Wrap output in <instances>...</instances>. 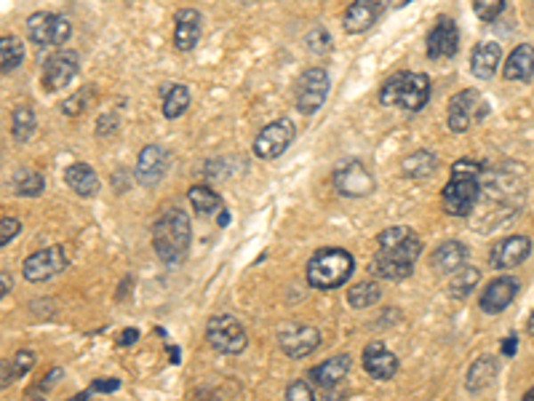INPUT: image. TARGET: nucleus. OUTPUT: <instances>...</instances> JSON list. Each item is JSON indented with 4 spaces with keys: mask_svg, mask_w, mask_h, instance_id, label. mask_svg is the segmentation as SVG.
I'll return each instance as SVG.
<instances>
[{
    "mask_svg": "<svg viewBox=\"0 0 534 401\" xmlns=\"http://www.w3.org/2000/svg\"><path fill=\"white\" fill-rule=\"evenodd\" d=\"M523 200H526V182L518 168H513L510 163L497 166V168L483 166L481 198L473 209V211L481 209V217L473 222V230H478V233L494 230L499 222H505L510 214H515Z\"/></svg>",
    "mask_w": 534,
    "mask_h": 401,
    "instance_id": "obj_1",
    "label": "nucleus"
},
{
    "mask_svg": "<svg viewBox=\"0 0 534 401\" xmlns=\"http://www.w3.org/2000/svg\"><path fill=\"white\" fill-rule=\"evenodd\" d=\"M483 163L473 158H459L451 163V176L441 190V206L449 217H470L481 198Z\"/></svg>",
    "mask_w": 534,
    "mask_h": 401,
    "instance_id": "obj_2",
    "label": "nucleus"
},
{
    "mask_svg": "<svg viewBox=\"0 0 534 401\" xmlns=\"http://www.w3.org/2000/svg\"><path fill=\"white\" fill-rule=\"evenodd\" d=\"M192 243V225L187 211L171 206L152 225V249L163 265H182Z\"/></svg>",
    "mask_w": 534,
    "mask_h": 401,
    "instance_id": "obj_3",
    "label": "nucleus"
},
{
    "mask_svg": "<svg viewBox=\"0 0 534 401\" xmlns=\"http://www.w3.org/2000/svg\"><path fill=\"white\" fill-rule=\"evenodd\" d=\"M430 78L425 72L400 70L392 72L379 86V104L384 107H400L406 112H419L430 99Z\"/></svg>",
    "mask_w": 534,
    "mask_h": 401,
    "instance_id": "obj_4",
    "label": "nucleus"
},
{
    "mask_svg": "<svg viewBox=\"0 0 534 401\" xmlns=\"http://www.w3.org/2000/svg\"><path fill=\"white\" fill-rule=\"evenodd\" d=\"M352 270H355V259L350 251L339 246H323L307 262V283L320 291L339 289L350 281Z\"/></svg>",
    "mask_w": 534,
    "mask_h": 401,
    "instance_id": "obj_5",
    "label": "nucleus"
},
{
    "mask_svg": "<svg viewBox=\"0 0 534 401\" xmlns=\"http://www.w3.org/2000/svg\"><path fill=\"white\" fill-rule=\"evenodd\" d=\"M419 254H422V241L417 238V233H411L400 243L379 246L368 270L382 281H403L414 273Z\"/></svg>",
    "mask_w": 534,
    "mask_h": 401,
    "instance_id": "obj_6",
    "label": "nucleus"
},
{
    "mask_svg": "<svg viewBox=\"0 0 534 401\" xmlns=\"http://www.w3.org/2000/svg\"><path fill=\"white\" fill-rule=\"evenodd\" d=\"M206 342L224 356H238L246 350L248 345V334L240 326L238 318L227 315V313H216L206 321Z\"/></svg>",
    "mask_w": 534,
    "mask_h": 401,
    "instance_id": "obj_7",
    "label": "nucleus"
},
{
    "mask_svg": "<svg viewBox=\"0 0 534 401\" xmlns=\"http://www.w3.org/2000/svg\"><path fill=\"white\" fill-rule=\"evenodd\" d=\"M489 115V104L486 99L475 91V88H462L459 94H454L449 99V110H446V123L454 134H465L473 123H481Z\"/></svg>",
    "mask_w": 534,
    "mask_h": 401,
    "instance_id": "obj_8",
    "label": "nucleus"
},
{
    "mask_svg": "<svg viewBox=\"0 0 534 401\" xmlns=\"http://www.w3.org/2000/svg\"><path fill=\"white\" fill-rule=\"evenodd\" d=\"M331 184L339 195L344 198H366L374 192L376 179L374 174L366 168L363 160L352 158V160H339L331 171Z\"/></svg>",
    "mask_w": 534,
    "mask_h": 401,
    "instance_id": "obj_9",
    "label": "nucleus"
},
{
    "mask_svg": "<svg viewBox=\"0 0 534 401\" xmlns=\"http://www.w3.org/2000/svg\"><path fill=\"white\" fill-rule=\"evenodd\" d=\"M27 35L40 48H56V45H64L69 40L72 24L64 13L37 11L27 19Z\"/></svg>",
    "mask_w": 534,
    "mask_h": 401,
    "instance_id": "obj_10",
    "label": "nucleus"
},
{
    "mask_svg": "<svg viewBox=\"0 0 534 401\" xmlns=\"http://www.w3.org/2000/svg\"><path fill=\"white\" fill-rule=\"evenodd\" d=\"M328 88H331V78L326 72V67H310L299 75L296 80V94H294V102H296V110L302 115H315L326 96H328Z\"/></svg>",
    "mask_w": 534,
    "mask_h": 401,
    "instance_id": "obj_11",
    "label": "nucleus"
},
{
    "mask_svg": "<svg viewBox=\"0 0 534 401\" xmlns=\"http://www.w3.org/2000/svg\"><path fill=\"white\" fill-rule=\"evenodd\" d=\"M294 136H296V128H294V123H291L288 118L270 120V123L256 134V139H254V152H256V158H262V160H275V158H280V155L291 147Z\"/></svg>",
    "mask_w": 534,
    "mask_h": 401,
    "instance_id": "obj_12",
    "label": "nucleus"
},
{
    "mask_svg": "<svg viewBox=\"0 0 534 401\" xmlns=\"http://www.w3.org/2000/svg\"><path fill=\"white\" fill-rule=\"evenodd\" d=\"M61 270H67V254L61 246H45V249H37L32 254L24 257L21 262V273L27 281L32 283H43L53 275H59Z\"/></svg>",
    "mask_w": 534,
    "mask_h": 401,
    "instance_id": "obj_13",
    "label": "nucleus"
},
{
    "mask_svg": "<svg viewBox=\"0 0 534 401\" xmlns=\"http://www.w3.org/2000/svg\"><path fill=\"white\" fill-rule=\"evenodd\" d=\"M77 70H80V56L75 51H56L53 56L45 59L40 83H43V88L48 94L61 91L64 86L72 83V78L77 75Z\"/></svg>",
    "mask_w": 534,
    "mask_h": 401,
    "instance_id": "obj_14",
    "label": "nucleus"
},
{
    "mask_svg": "<svg viewBox=\"0 0 534 401\" xmlns=\"http://www.w3.org/2000/svg\"><path fill=\"white\" fill-rule=\"evenodd\" d=\"M425 51L430 59H451L459 51V27L451 16H438V21L430 27Z\"/></svg>",
    "mask_w": 534,
    "mask_h": 401,
    "instance_id": "obj_15",
    "label": "nucleus"
},
{
    "mask_svg": "<svg viewBox=\"0 0 534 401\" xmlns=\"http://www.w3.org/2000/svg\"><path fill=\"white\" fill-rule=\"evenodd\" d=\"M320 345V331L315 326H304V323H288L286 329L278 331V348L288 356V358H304L310 353H315Z\"/></svg>",
    "mask_w": 534,
    "mask_h": 401,
    "instance_id": "obj_16",
    "label": "nucleus"
},
{
    "mask_svg": "<svg viewBox=\"0 0 534 401\" xmlns=\"http://www.w3.org/2000/svg\"><path fill=\"white\" fill-rule=\"evenodd\" d=\"M531 254V238L529 235H507L499 243H494V249L489 251V265L494 270H510L518 267L529 259Z\"/></svg>",
    "mask_w": 534,
    "mask_h": 401,
    "instance_id": "obj_17",
    "label": "nucleus"
},
{
    "mask_svg": "<svg viewBox=\"0 0 534 401\" xmlns=\"http://www.w3.org/2000/svg\"><path fill=\"white\" fill-rule=\"evenodd\" d=\"M390 0H352L342 16V27L347 35H360L376 24V19L387 11Z\"/></svg>",
    "mask_w": 534,
    "mask_h": 401,
    "instance_id": "obj_18",
    "label": "nucleus"
},
{
    "mask_svg": "<svg viewBox=\"0 0 534 401\" xmlns=\"http://www.w3.org/2000/svg\"><path fill=\"white\" fill-rule=\"evenodd\" d=\"M360 364L366 369V374H371L374 380H392L400 361L392 350H387V345L382 340H371L363 353H360Z\"/></svg>",
    "mask_w": 534,
    "mask_h": 401,
    "instance_id": "obj_19",
    "label": "nucleus"
},
{
    "mask_svg": "<svg viewBox=\"0 0 534 401\" xmlns=\"http://www.w3.org/2000/svg\"><path fill=\"white\" fill-rule=\"evenodd\" d=\"M515 294H518V281L513 275H499V278H494L483 286L478 307L486 315H497L515 299Z\"/></svg>",
    "mask_w": 534,
    "mask_h": 401,
    "instance_id": "obj_20",
    "label": "nucleus"
},
{
    "mask_svg": "<svg viewBox=\"0 0 534 401\" xmlns=\"http://www.w3.org/2000/svg\"><path fill=\"white\" fill-rule=\"evenodd\" d=\"M168 171V150L160 144H147L136 160V182L144 187L158 184Z\"/></svg>",
    "mask_w": 534,
    "mask_h": 401,
    "instance_id": "obj_21",
    "label": "nucleus"
},
{
    "mask_svg": "<svg viewBox=\"0 0 534 401\" xmlns=\"http://www.w3.org/2000/svg\"><path fill=\"white\" fill-rule=\"evenodd\" d=\"M203 32V16L198 8H179L174 13V45L187 53L198 45Z\"/></svg>",
    "mask_w": 534,
    "mask_h": 401,
    "instance_id": "obj_22",
    "label": "nucleus"
},
{
    "mask_svg": "<svg viewBox=\"0 0 534 401\" xmlns=\"http://www.w3.org/2000/svg\"><path fill=\"white\" fill-rule=\"evenodd\" d=\"M352 369V356L350 353H336L326 361H320L318 366H312L307 372V380L318 388H336Z\"/></svg>",
    "mask_w": 534,
    "mask_h": 401,
    "instance_id": "obj_23",
    "label": "nucleus"
},
{
    "mask_svg": "<svg viewBox=\"0 0 534 401\" xmlns=\"http://www.w3.org/2000/svg\"><path fill=\"white\" fill-rule=\"evenodd\" d=\"M499 61H502V45L499 43H494V40L475 43V48L470 53V72L481 80H489V78H494Z\"/></svg>",
    "mask_w": 534,
    "mask_h": 401,
    "instance_id": "obj_24",
    "label": "nucleus"
},
{
    "mask_svg": "<svg viewBox=\"0 0 534 401\" xmlns=\"http://www.w3.org/2000/svg\"><path fill=\"white\" fill-rule=\"evenodd\" d=\"M531 75H534V45L521 43L505 59L502 78L505 80H531Z\"/></svg>",
    "mask_w": 534,
    "mask_h": 401,
    "instance_id": "obj_25",
    "label": "nucleus"
},
{
    "mask_svg": "<svg viewBox=\"0 0 534 401\" xmlns=\"http://www.w3.org/2000/svg\"><path fill=\"white\" fill-rule=\"evenodd\" d=\"M64 182H67L69 190H72L75 195H80V198H91V195L99 192V176H96V171H93L88 163H83V160L69 163V166L64 168Z\"/></svg>",
    "mask_w": 534,
    "mask_h": 401,
    "instance_id": "obj_26",
    "label": "nucleus"
},
{
    "mask_svg": "<svg viewBox=\"0 0 534 401\" xmlns=\"http://www.w3.org/2000/svg\"><path fill=\"white\" fill-rule=\"evenodd\" d=\"M467 262V246L462 241H443L433 257H430V265L438 270V273H454L457 267H462Z\"/></svg>",
    "mask_w": 534,
    "mask_h": 401,
    "instance_id": "obj_27",
    "label": "nucleus"
},
{
    "mask_svg": "<svg viewBox=\"0 0 534 401\" xmlns=\"http://www.w3.org/2000/svg\"><path fill=\"white\" fill-rule=\"evenodd\" d=\"M497 377V358L494 356H481L470 364L467 374H465V388L470 393H481L486 390Z\"/></svg>",
    "mask_w": 534,
    "mask_h": 401,
    "instance_id": "obj_28",
    "label": "nucleus"
},
{
    "mask_svg": "<svg viewBox=\"0 0 534 401\" xmlns=\"http://www.w3.org/2000/svg\"><path fill=\"white\" fill-rule=\"evenodd\" d=\"M435 168H438V155L430 150H417V152L406 155L400 163V171L409 179H427L435 174Z\"/></svg>",
    "mask_w": 534,
    "mask_h": 401,
    "instance_id": "obj_29",
    "label": "nucleus"
},
{
    "mask_svg": "<svg viewBox=\"0 0 534 401\" xmlns=\"http://www.w3.org/2000/svg\"><path fill=\"white\" fill-rule=\"evenodd\" d=\"M187 200H190V206L198 211V214H203V217H211V214H216V211H222V198H219V192L216 190H211L208 184H192L190 190H187Z\"/></svg>",
    "mask_w": 534,
    "mask_h": 401,
    "instance_id": "obj_30",
    "label": "nucleus"
},
{
    "mask_svg": "<svg viewBox=\"0 0 534 401\" xmlns=\"http://www.w3.org/2000/svg\"><path fill=\"white\" fill-rule=\"evenodd\" d=\"M160 99H163V118L174 120L179 115L187 112L190 107V88L187 86H163L160 88Z\"/></svg>",
    "mask_w": 534,
    "mask_h": 401,
    "instance_id": "obj_31",
    "label": "nucleus"
},
{
    "mask_svg": "<svg viewBox=\"0 0 534 401\" xmlns=\"http://www.w3.org/2000/svg\"><path fill=\"white\" fill-rule=\"evenodd\" d=\"M478 281H481V270H478V267H470V265H462V267H457V270L451 273V278H449V294H451L454 299H465V297L478 286Z\"/></svg>",
    "mask_w": 534,
    "mask_h": 401,
    "instance_id": "obj_32",
    "label": "nucleus"
},
{
    "mask_svg": "<svg viewBox=\"0 0 534 401\" xmlns=\"http://www.w3.org/2000/svg\"><path fill=\"white\" fill-rule=\"evenodd\" d=\"M24 61V45L16 35H0V72L11 75Z\"/></svg>",
    "mask_w": 534,
    "mask_h": 401,
    "instance_id": "obj_33",
    "label": "nucleus"
},
{
    "mask_svg": "<svg viewBox=\"0 0 534 401\" xmlns=\"http://www.w3.org/2000/svg\"><path fill=\"white\" fill-rule=\"evenodd\" d=\"M13 192L21 195V198H37L45 187V179L37 168H19L13 174Z\"/></svg>",
    "mask_w": 534,
    "mask_h": 401,
    "instance_id": "obj_34",
    "label": "nucleus"
},
{
    "mask_svg": "<svg viewBox=\"0 0 534 401\" xmlns=\"http://www.w3.org/2000/svg\"><path fill=\"white\" fill-rule=\"evenodd\" d=\"M379 297H382L379 283H374V281H358V283L347 291V305L355 307V310H363V307L376 305Z\"/></svg>",
    "mask_w": 534,
    "mask_h": 401,
    "instance_id": "obj_35",
    "label": "nucleus"
},
{
    "mask_svg": "<svg viewBox=\"0 0 534 401\" xmlns=\"http://www.w3.org/2000/svg\"><path fill=\"white\" fill-rule=\"evenodd\" d=\"M35 126H37V120H35V112L29 107H16L11 112V136H13V142H27L35 134Z\"/></svg>",
    "mask_w": 534,
    "mask_h": 401,
    "instance_id": "obj_36",
    "label": "nucleus"
},
{
    "mask_svg": "<svg viewBox=\"0 0 534 401\" xmlns=\"http://www.w3.org/2000/svg\"><path fill=\"white\" fill-rule=\"evenodd\" d=\"M35 366V353L32 350H19L16 356H11V372H3V385H8V380H19L21 374H27Z\"/></svg>",
    "mask_w": 534,
    "mask_h": 401,
    "instance_id": "obj_37",
    "label": "nucleus"
},
{
    "mask_svg": "<svg viewBox=\"0 0 534 401\" xmlns=\"http://www.w3.org/2000/svg\"><path fill=\"white\" fill-rule=\"evenodd\" d=\"M304 43H307V48H310L312 53H318V56H323V53H328V51L334 48V40H331V35H328L323 27H312V29L307 32Z\"/></svg>",
    "mask_w": 534,
    "mask_h": 401,
    "instance_id": "obj_38",
    "label": "nucleus"
},
{
    "mask_svg": "<svg viewBox=\"0 0 534 401\" xmlns=\"http://www.w3.org/2000/svg\"><path fill=\"white\" fill-rule=\"evenodd\" d=\"M473 11L481 21H494L505 11V0H473Z\"/></svg>",
    "mask_w": 534,
    "mask_h": 401,
    "instance_id": "obj_39",
    "label": "nucleus"
},
{
    "mask_svg": "<svg viewBox=\"0 0 534 401\" xmlns=\"http://www.w3.org/2000/svg\"><path fill=\"white\" fill-rule=\"evenodd\" d=\"M21 230V222L16 217H3L0 219V246H8Z\"/></svg>",
    "mask_w": 534,
    "mask_h": 401,
    "instance_id": "obj_40",
    "label": "nucleus"
},
{
    "mask_svg": "<svg viewBox=\"0 0 534 401\" xmlns=\"http://www.w3.org/2000/svg\"><path fill=\"white\" fill-rule=\"evenodd\" d=\"M88 94H91V88H83V91H77L75 96H69V99L61 104V112H64V115H80L83 107L88 104V99H85Z\"/></svg>",
    "mask_w": 534,
    "mask_h": 401,
    "instance_id": "obj_41",
    "label": "nucleus"
},
{
    "mask_svg": "<svg viewBox=\"0 0 534 401\" xmlns=\"http://www.w3.org/2000/svg\"><path fill=\"white\" fill-rule=\"evenodd\" d=\"M120 388V380L117 377H109V380H96V382H91L88 385V390H83L77 398L83 401V398H88L91 393H112V390H117Z\"/></svg>",
    "mask_w": 534,
    "mask_h": 401,
    "instance_id": "obj_42",
    "label": "nucleus"
},
{
    "mask_svg": "<svg viewBox=\"0 0 534 401\" xmlns=\"http://www.w3.org/2000/svg\"><path fill=\"white\" fill-rule=\"evenodd\" d=\"M286 398H299V401L315 398V390H312L310 380H296V382H291V385L286 388Z\"/></svg>",
    "mask_w": 534,
    "mask_h": 401,
    "instance_id": "obj_43",
    "label": "nucleus"
},
{
    "mask_svg": "<svg viewBox=\"0 0 534 401\" xmlns=\"http://www.w3.org/2000/svg\"><path fill=\"white\" fill-rule=\"evenodd\" d=\"M117 126H120V118L115 112H104L96 120V136H109L112 131H117Z\"/></svg>",
    "mask_w": 534,
    "mask_h": 401,
    "instance_id": "obj_44",
    "label": "nucleus"
},
{
    "mask_svg": "<svg viewBox=\"0 0 534 401\" xmlns=\"http://www.w3.org/2000/svg\"><path fill=\"white\" fill-rule=\"evenodd\" d=\"M136 340H139V329H123L120 337H117V345L125 348V345H131V342H136Z\"/></svg>",
    "mask_w": 534,
    "mask_h": 401,
    "instance_id": "obj_45",
    "label": "nucleus"
},
{
    "mask_svg": "<svg viewBox=\"0 0 534 401\" xmlns=\"http://www.w3.org/2000/svg\"><path fill=\"white\" fill-rule=\"evenodd\" d=\"M515 342H518V337H515V334H507V340L502 342V356H513V353H515Z\"/></svg>",
    "mask_w": 534,
    "mask_h": 401,
    "instance_id": "obj_46",
    "label": "nucleus"
},
{
    "mask_svg": "<svg viewBox=\"0 0 534 401\" xmlns=\"http://www.w3.org/2000/svg\"><path fill=\"white\" fill-rule=\"evenodd\" d=\"M59 377H61V369H53V372H48L40 388H43V390H48L51 385H56V382H59Z\"/></svg>",
    "mask_w": 534,
    "mask_h": 401,
    "instance_id": "obj_47",
    "label": "nucleus"
},
{
    "mask_svg": "<svg viewBox=\"0 0 534 401\" xmlns=\"http://www.w3.org/2000/svg\"><path fill=\"white\" fill-rule=\"evenodd\" d=\"M0 278H3V294H8V289H11V281H8V273L3 270V273H0Z\"/></svg>",
    "mask_w": 534,
    "mask_h": 401,
    "instance_id": "obj_48",
    "label": "nucleus"
},
{
    "mask_svg": "<svg viewBox=\"0 0 534 401\" xmlns=\"http://www.w3.org/2000/svg\"><path fill=\"white\" fill-rule=\"evenodd\" d=\"M526 329H529V334L534 337V310H531V315H529V323H526Z\"/></svg>",
    "mask_w": 534,
    "mask_h": 401,
    "instance_id": "obj_49",
    "label": "nucleus"
},
{
    "mask_svg": "<svg viewBox=\"0 0 534 401\" xmlns=\"http://www.w3.org/2000/svg\"><path fill=\"white\" fill-rule=\"evenodd\" d=\"M523 398H526V401H534V388H531V390H526V393H523Z\"/></svg>",
    "mask_w": 534,
    "mask_h": 401,
    "instance_id": "obj_50",
    "label": "nucleus"
},
{
    "mask_svg": "<svg viewBox=\"0 0 534 401\" xmlns=\"http://www.w3.org/2000/svg\"><path fill=\"white\" fill-rule=\"evenodd\" d=\"M235 3H240V5H246V3H254V0H235Z\"/></svg>",
    "mask_w": 534,
    "mask_h": 401,
    "instance_id": "obj_51",
    "label": "nucleus"
}]
</instances>
